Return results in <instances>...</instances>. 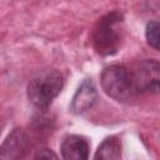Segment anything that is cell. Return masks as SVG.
<instances>
[{
  "mask_svg": "<svg viewBox=\"0 0 160 160\" xmlns=\"http://www.w3.org/2000/svg\"><path fill=\"white\" fill-rule=\"evenodd\" d=\"M124 39V16L119 11L104 15L95 25L91 35L92 45L101 56L115 55Z\"/></svg>",
  "mask_w": 160,
  "mask_h": 160,
  "instance_id": "6da1fadb",
  "label": "cell"
},
{
  "mask_svg": "<svg viewBox=\"0 0 160 160\" xmlns=\"http://www.w3.org/2000/svg\"><path fill=\"white\" fill-rule=\"evenodd\" d=\"M100 84L104 92L119 102H130L138 95L130 70L122 65L106 66L101 71Z\"/></svg>",
  "mask_w": 160,
  "mask_h": 160,
  "instance_id": "7a4b0ae2",
  "label": "cell"
},
{
  "mask_svg": "<svg viewBox=\"0 0 160 160\" xmlns=\"http://www.w3.org/2000/svg\"><path fill=\"white\" fill-rule=\"evenodd\" d=\"M64 86V78L56 69L45 70L35 76L28 85V99L39 109H46L60 94Z\"/></svg>",
  "mask_w": 160,
  "mask_h": 160,
  "instance_id": "3957f363",
  "label": "cell"
},
{
  "mask_svg": "<svg viewBox=\"0 0 160 160\" xmlns=\"http://www.w3.org/2000/svg\"><path fill=\"white\" fill-rule=\"evenodd\" d=\"M134 88L138 94L160 92V61L142 60L130 70Z\"/></svg>",
  "mask_w": 160,
  "mask_h": 160,
  "instance_id": "277c9868",
  "label": "cell"
},
{
  "mask_svg": "<svg viewBox=\"0 0 160 160\" xmlns=\"http://www.w3.org/2000/svg\"><path fill=\"white\" fill-rule=\"evenodd\" d=\"M29 149V136L24 129L16 128L5 138L0 149V160H24Z\"/></svg>",
  "mask_w": 160,
  "mask_h": 160,
  "instance_id": "5b68a950",
  "label": "cell"
},
{
  "mask_svg": "<svg viewBox=\"0 0 160 160\" xmlns=\"http://www.w3.org/2000/svg\"><path fill=\"white\" fill-rule=\"evenodd\" d=\"M98 99V91L95 84L91 79H85L80 86L78 88L76 92L74 94L71 102H70V111L80 115L94 106Z\"/></svg>",
  "mask_w": 160,
  "mask_h": 160,
  "instance_id": "8992f818",
  "label": "cell"
},
{
  "mask_svg": "<svg viewBox=\"0 0 160 160\" xmlns=\"http://www.w3.org/2000/svg\"><path fill=\"white\" fill-rule=\"evenodd\" d=\"M62 160H88L89 144L85 138L80 135H66L60 145Z\"/></svg>",
  "mask_w": 160,
  "mask_h": 160,
  "instance_id": "52a82bcc",
  "label": "cell"
},
{
  "mask_svg": "<svg viewBox=\"0 0 160 160\" xmlns=\"http://www.w3.org/2000/svg\"><path fill=\"white\" fill-rule=\"evenodd\" d=\"M121 142L118 136H108L98 146L94 160H120Z\"/></svg>",
  "mask_w": 160,
  "mask_h": 160,
  "instance_id": "ba28073f",
  "label": "cell"
},
{
  "mask_svg": "<svg viewBox=\"0 0 160 160\" xmlns=\"http://www.w3.org/2000/svg\"><path fill=\"white\" fill-rule=\"evenodd\" d=\"M145 38H146L148 44L151 48L160 51V22L159 21L151 20L146 24Z\"/></svg>",
  "mask_w": 160,
  "mask_h": 160,
  "instance_id": "9c48e42d",
  "label": "cell"
},
{
  "mask_svg": "<svg viewBox=\"0 0 160 160\" xmlns=\"http://www.w3.org/2000/svg\"><path fill=\"white\" fill-rule=\"evenodd\" d=\"M35 160H59L58 155L51 150V149H40L36 155H35Z\"/></svg>",
  "mask_w": 160,
  "mask_h": 160,
  "instance_id": "30bf717a",
  "label": "cell"
}]
</instances>
